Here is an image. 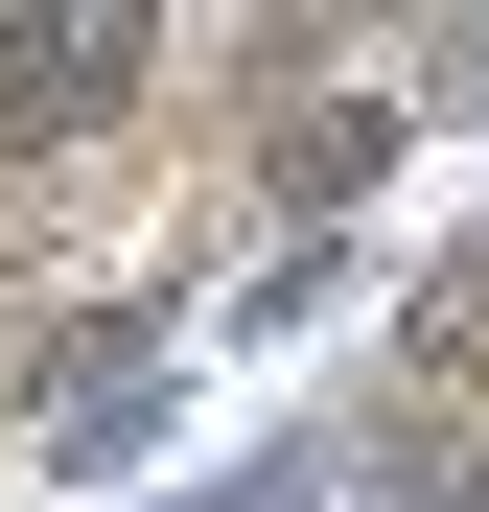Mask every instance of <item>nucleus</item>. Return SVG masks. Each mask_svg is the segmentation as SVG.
Returning a JSON list of instances; mask_svg holds the SVG:
<instances>
[{
    "label": "nucleus",
    "instance_id": "nucleus-1",
    "mask_svg": "<svg viewBox=\"0 0 489 512\" xmlns=\"http://www.w3.org/2000/svg\"><path fill=\"white\" fill-rule=\"evenodd\" d=\"M140 94V24H24L0 47V140H47V117H117Z\"/></svg>",
    "mask_w": 489,
    "mask_h": 512
}]
</instances>
